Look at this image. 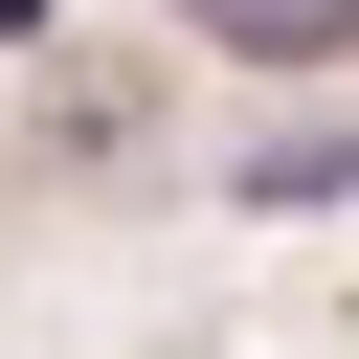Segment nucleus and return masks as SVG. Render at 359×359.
<instances>
[{
  "label": "nucleus",
  "mask_w": 359,
  "mask_h": 359,
  "mask_svg": "<svg viewBox=\"0 0 359 359\" xmlns=\"http://www.w3.org/2000/svg\"><path fill=\"white\" fill-rule=\"evenodd\" d=\"M180 22H202L224 67H337V45H359V0H180Z\"/></svg>",
  "instance_id": "obj_1"
},
{
  "label": "nucleus",
  "mask_w": 359,
  "mask_h": 359,
  "mask_svg": "<svg viewBox=\"0 0 359 359\" xmlns=\"http://www.w3.org/2000/svg\"><path fill=\"white\" fill-rule=\"evenodd\" d=\"M22 22H67V0H0V45H22Z\"/></svg>",
  "instance_id": "obj_2"
}]
</instances>
